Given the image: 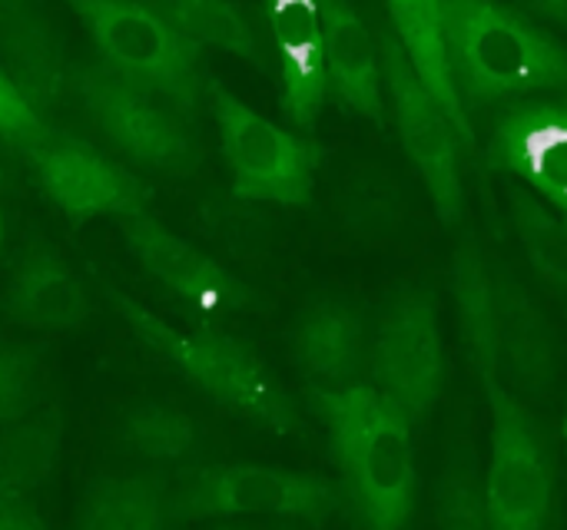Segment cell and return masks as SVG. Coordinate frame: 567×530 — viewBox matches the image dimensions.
I'll return each instance as SVG.
<instances>
[{
    "mask_svg": "<svg viewBox=\"0 0 567 530\" xmlns=\"http://www.w3.org/2000/svg\"><path fill=\"white\" fill-rule=\"evenodd\" d=\"M452 289L462 342L492 412V461L485 471L492 530H551L558 508L555 455L532 408L502 378L495 352L492 272L472 236L455 252Z\"/></svg>",
    "mask_w": 567,
    "mask_h": 530,
    "instance_id": "obj_1",
    "label": "cell"
},
{
    "mask_svg": "<svg viewBox=\"0 0 567 530\" xmlns=\"http://www.w3.org/2000/svg\"><path fill=\"white\" fill-rule=\"evenodd\" d=\"M342 475V498L365 530H405L415 511V445L409 418L372 385L309 388Z\"/></svg>",
    "mask_w": 567,
    "mask_h": 530,
    "instance_id": "obj_2",
    "label": "cell"
},
{
    "mask_svg": "<svg viewBox=\"0 0 567 530\" xmlns=\"http://www.w3.org/2000/svg\"><path fill=\"white\" fill-rule=\"evenodd\" d=\"M442 30L468 113L567 93V46L525 10L485 0H442Z\"/></svg>",
    "mask_w": 567,
    "mask_h": 530,
    "instance_id": "obj_3",
    "label": "cell"
},
{
    "mask_svg": "<svg viewBox=\"0 0 567 530\" xmlns=\"http://www.w3.org/2000/svg\"><path fill=\"white\" fill-rule=\"evenodd\" d=\"M106 295L113 309L123 315V322L213 402L256 422L259 428L272 435L302 432L292 398L282 392V385L272 378V372L262 365V358L249 345L219 332H206V329L183 332L163 322L159 315H153L136 299L123 295L120 289H106Z\"/></svg>",
    "mask_w": 567,
    "mask_h": 530,
    "instance_id": "obj_4",
    "label": "cell"
},
{
    "mask_svg": "<svg viewBox=\"0 0 567 530\" xmlns=\"http://www.w3.org/2000/svg\"><path fill=\"white\" fill-rule=\"evenodd\" d=\"M73 13L86 23L96 60L156 93L186 119H196L209 83L203 50L169 23L156 3L76 0Z\"/></svg>",
    "mask_w": 567,
    "mask_h": 530,
    "instance_id": "obj_5",
    "label": "cell"
},
{
    "mask_svg": "<svg viewBox=\"0 0 567 530\" xmlns=\"http://www.w3.org/2000/svg\"><path fill=\"white\" fill-rule=\"evenodd\" d=\"M70 86L96 129L136 166L169 176H183L199 166V136L193 119L110 70L103 60L73 66Z\"/></svg>",
    "mask_w": 567,
    "mask_h": 530,
    "instance_id": "obj_6",
    "label": "cell"
},
{
    "mask_svg": "<svg viewBox=\"0 0 567 530\" xmlns=\"http://www.w3.org/2000/svg\"><path fill=\"white\" fill-rule=\"evenodd\" d=\"M206 100L216 116L219 146L233 173L236 196L279 206H306L312 199L322 149L309 136L289 133L259 116L219 80L206 83Z\"/></svg>",
    "mask_w": 567,
    "mask_h": 530,
    "instance_id": "obj_7",
    "label": "cell"
},
{
    "mask_svg": "<svg viewBox=\"0 0 567 530\" xmlns=\"http://www.w3.org/2000/svg\"><path fill=\"white\" fill-rule=\"evenodd\" d=\"M342 488L302 471L262 465H209L179 478L166 498L176 521L203 518H299L326 521L342 508Z\"/></svg>",
    "mask_w": 567,
    "mask_h": 530,
    "instance_id": "obj_8",
    "label": "cell"
},
{
    "mask_svg": "<svg viewBox=\"0 0 567 530\" xmlns=\"http://www.w3.org/2000/svg\"><path fill=\"white\" fill-rule=\"evenodd\" d=\"M372 388L389 398L409 425L432 418L445 388V345L439 302L429 289L412 285L392 295L369 345Z\"/></svg>",
    "mask_w": 567,
    "mask_h": 530,
    "instance_id": "obj_9",
    "label": "cell"
},
{
    "mask_svg": "<svg viewBox=\"0 0 567 530\" xmlns=\"http://www.w3.org/2000/svg\"><path fill=\"white\" fill-rule=\"evenodd\" d=\"M382 83L392 100V116L399 126V139L422 173L432 206L445 226H458L465 219V183H462V143L439 110V103L419 83L402 43L389 27L375 33Z\"/></svg>",
    "mask_w": 567,
    "mask_h": 530,
    "instance_id": "obj_10",
    "label": "cell"
},
{
    "mask_svg": "<svg viewBox=\"0 0 567 530\" xmlns=\"http://www.w3.org/2000/svg\"><path fill=\"white\" fill-rule=\"evenodd\" d=\"M43 193L73 219L90 222L96 216H140L146 212L150 189L130 169L103 156L86 139L60 129H47L23 149Z\"/></svg>",
    "mask_w": 567,
    "mask_h": 530,
    "instance_id": "obj_11",
    "label": "cell"
},
{
    "mask_svg": "<svg viewBox=\"0 0 567 530\" xmlns=\"http://www.w3.org/2000/svg\"><path fill=\"white\" fill-rule=\"evenodd\" d=\"M485 163L545 196L567 219V100L522 103L498 116Z\"/></svg>",
    "mask_w": 567,
    "mask_h": 530,
    "instance_id": "obj_12",
    "label": "cell"
},
{
    "mask_svg": "<svg viewBox=\"0 0 567 530\" xmlns=\"http://www.w3.org/2000/svg\"><path fill=\"white\" fill-rule=\"evenodd\" d=\"M123 236L140 266L199 315H229L252 302V292L229 269L150 212L123 219Z\"/></svg>",
    "mask_w": 567,
    "mask_h": 530,
    "instance_id": "obj_13",
    "label": "cell"
},
{
    "mask_svg": "<svg viewBox=\"0 0 567 530\" xmlns=\"http://www.w3.org/2000/svg\"><path fill=\"white\" fill-rule=\"evenodd\" d=\"M492 272V315H495V352L502 378L512 382V392L542 402L555 382L558 342L548 315L532 299V292L505 269Z\"/></svg>",
    "mask_w": 567,
    "mask_h": 530,
    "instance_id": "obj_14",
    "label": "cell"
},
{
    "mask_svg": "<svg viewBox=\"0 0 567 530\" xmlns=\"http://www.w3.org/2000/svg\"><path fill=\"white\" fill-rule=\"evenodd\" d=\"M262 13L269 20V33H272L276 56H279L282 113L296 129L309 133L319 123L326 96H329L319 3L276 0Z\"/></svg>",
    "mask_w": 567,
    "mask_h": 530,
    "instance_id": "obj_15",
    "label": "cell"
},
{
    "mask_svg": "<svg viewBox=\"0 0 567 530\" xmlns=\"http://www.w3.org/2000/svg\"><path fill=\"white\" fill-rule=\"evenodd\" d=\"M322 46H326V83L332 100L365 116L375 126H385V93H382V60L379 43L362 13L352 3H319Z\"/></svg>",
    "mask_w": 567,
    "mask_h": 530,
    "instance_id": "obj_16",
    "label": "cell"
},
{
    "mask_svg": "<svg viewBox=\"0 0 567 530\" xmlns=\"http://www.w3.org/2000/svg\"><path fill=\"white\" fill-rule=\"evenodd\" d=\"M389 20H392V33L402 43L419 83L425 86V93L439 103V110L445 113V119L452 123L462 149L475 159L478 156V136H475V123L472 113L462 103V93L455 86V73L449 63V50H445V30H442V0H399L389 3Z\"/></svg>",
    "mask_w": 567,
    "mask_h": 530,
    "instance_id": "obj_17",
    "label": "cell"
},
{
    "mask_svg": "<svg viewBox=\"0 0 567 530\" xmlns=\"http://www.w3.org/2000/svg\"><path fill=\"white\" fill-rule=\"evenodd\" d=\"M292 352L299 368L316 382L312 388L342 392L362 385V372L369 368V335L362 312L336 299L312 305L296 325Z\"/></svg>",
    "mask_w": 567,
    "mask_h": 530,
    "instance_id": "obj_18",
    "label": "cell"
},
{
    "mask_svg": "<svg viewBox=\"0 0 567 530\" xmlns=\"http://www.w3.org/2000/svg\"><path fill=\"white\" fill-rule=\"evenodd\" d=\"M7 312L13 322L37 332H66L86 322L90 299L73 269L47 246H30L7 289Z\"/></svg>",
    "mask_w": 567,
    "mask_h": 530,
    "instance_id": "obj_19",
    "label": "cell"
},
{
    "mask_svg": "<svg viewBox=\"0 0 567 530\" xmlns=\"http://www.w3.org/2000/svg\"><path fill=\"white\" fill-rule=\"evenodd\" d=\"M0 70L40 119L70 83L56 33L27 3H0Z\"/></svg>",
    "mask_w": 567,
    "mask_h": 530,
    "instance_id": "obj_20",
    "label": "cell"
},
{
    "mask_svg": "<svg viewBox=\"0 0 567 530\" xmlns=\"http://www.w3.org/2000/svg\"><path fill=\"white\" fill-rule=\"evenodd\" d=\"M60 441L63 418L56 408L0 428V501H30V495L53 475Z\"/></svg>",
    "mask_w": 567,
    "mask_h": 530,
    "instance_id": "obj_21",
    "label": "cell"
},
{
    "mask_svg": "<svg viewBox=\"0 0 567 530\" xmlns=\"http://www.w3.org/2000/svg\"><path fill=\"white\" fill-rule=\"evenodd\" d=\"M163 485L146 475H123L90 488L76 530H163Z\"/></svg>",
    "mask_w": 567,
    "mask_h": 530,
    "instance_id": "obj_22",
    "label": "cell"
},
{
    "mask_svg": "<svg viewBox=\"0 0 567 530\" xmlns=\"http://www.w3.org/2000/svg\"><path fill=\"white\" fill-rule=\"evenodd\" d=\"M508 216L532 269L558 292H567V219L545 206L522 183H508Z\"/></svg>",
    "mask_w": 567,
    "mask_h": 530,
    "instance_id": "obj_23",
    "label": "cell"
},
{
    "mask_svg": "<svg viewBox=\"0 0 567 530\" xmlns=\"http://www.w3.org/2000/svg\"><path fill=\"white\" fill-rule=\"evenodd\" d=\"M435 528L439 530H492L485 478L478 471L468 435H455L435 485Z\"/></svg>",
    "mask_w": 567,
    "mask_h": 530,
    "instance_id": "obj_24",
    "label": "cell"
},
{
    "mask_svg": "<svg viewBox=\"0 0 567 530\" xmlns=\"http://www.w3.org/2000/svg\"><path fill=\"white\" fill-rule=\"evenodd\" d=\"M156 10L199 50L219 46L226 53H236L249 63H259V40L252 23L236 3L223 0H173L156 3Z\"/></svg>",
    "mask_w": 567,
    "mask_h": 530,
    "instance_id": "obj_25",
    "label": "cell"
},
{
    "mask_svg": "<svg viewBox=\"0 0 567 530\" xmlns=\"http://www.w3.org/2000/svg\"><path fill=\"white\" fill-rule=\"evenodd\" d=\"M123 441L150 461H176L196 448V422L169 405H140L123 422Z\"/></svg>",
    "mask_w": 567,
    "mask_h": 530,
    "instance_id": "obj_26",
    "label": "cell"
},
{
    "mask_svg": "<svg viewBox=\"0 0 567 530\" xmlns=\"http://www.w3.org/2000/svg\"><path fill=\"white\" fill-rule=\"evenodd\" d=\"M40 392V358L27 349L0 345V428L27 418Z\"/></svg>",
    "mask_w": 567,
    "mask_h": 530,
    "instance_id": "obj_27",
    "label": "cell"
},
{
    "mask_svg": "<svg viewBox=\"0 0 567 530\" xmlns=\"http://www.w3.org/2000/svg\"><path fill=\"white\" fill-rule=\"evenodd\" d=\"M47 119H40L33 113V106L17 93V86L3 76L0 70V136L20 149H27L30 143H37L47 133Z\"/></svg>",
    "mask_w": 567,
    "mask_h": 530,
    "instance_id": "obj_28",
    "label": "cell"
},
{
    "mask_svg": "<svg viewBox=\"0 0 567 530\" xmlns=\"http://www.w3.org/2000/svg\"><path fill=\"white\" fill-rule=\"evenodd\" d=\"M0 530H47L30 501H0Z\"/></svg>",
    "mask_w": 567,
    "mask_h": 530,
    "instance_id": "obj_29",
    "label": "cell"
},
{
    "mask_svg": "<svg viewBox=\"0 0 567 530\" xmlns=\"http://www.w3.org/2000/svg\"><path fill=\"white\" fill-rule=\"evenodd\" d=\"M525 13L538 23V20H545V23H551V27H561L567 30V0H545V3H532V7H525Z\"/></svg>",
    "mask_w": 567,
    "mask_h": 530,
    "instance_id": "obj_30",
    "label": "cell"
},
{
    "mask_svg": "<svg viewBox=\"0 0 567 530\" xmlns=\"http://www.w3.org/2000/svg\"><path fill=\"white\" fill-rule=\"evenodd\" d=\"M565 455H567V412H565Z\"/></svg>",
    "mask_w": 567,
    "mask_h": 530,
    "instance_id": "obj_31",
    "label": "cell"
},
{
    "mask_svg": "<svg viewBox=\"0 0 567 530\" xmlns=\"http://www.w3.org/2000/svg\"><path fill=\"white\" fill-rule=\"evenodd\" d=\"M0 239H3V219H0Z\"/></svg>",
    "mask_w": 567,
    "mask_h": 530,
    "instance_id": "obj_32",
    "label": "cell"
}]
</instances>
